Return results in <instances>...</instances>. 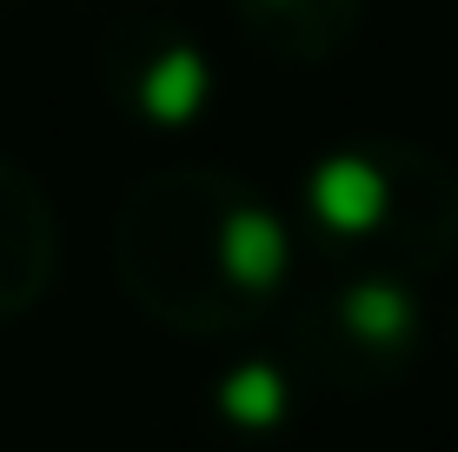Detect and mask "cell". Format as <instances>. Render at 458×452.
I'll return each instance as SVG.
<instances>
[{"label":"cell","mask_w":458,"mask_h":452,"mask_svg":"<svg viewBox=\"0 0 458 452\" xmlns=\"http://www.w3.org/2000/svg\"><path fill=\"white\" fill-rule=\"evenodd\" d=\"M299 233L252 180L226 166H160L120 193L114 273L153 326L240 339L293 293Z\"/></svg>","instance_id":"6da1fadb"},{"label":"cell","mask_w":458,"mask_h":452,"mask_svg":"<svg viewBox=\"0 0 458 452\" xmlns=\"http://www.w3.org/2000/svg\"><path fill=\"white\" fill-rule=\"evenodd\" d=\"M299 253L326 273H438L458 253V174L399 133H359L299 174Z\"/></svg>","instance_id":"7a4b0ae2"},{"label":"cell","mask_w":458,"mask_h":452,"mask_svg":"<svg viewBox=\"0 0 458 452\" xmlns=\"http://www.w3.org/2000/svg\"><path fill=\"white\" fill-rule=\"evenodd\" d=\"M432 306L412 273H326L293 313V372L326 386H392L419 360Z\"/></svg>","instance_id":"3957f363"},{"label":"cell","mask_w":458,"mask_h":452,"mask_svg":"<svg viewBox=\"0 0 458 452\" xmlns=\"http://www.w3.org/2000/svg\"><path fill=\"white\" fill-rule=\"evenodd\" d=\"M100 81L114 93V107H126V120L153 133L199 127L219 100L213 54L166 13H126L100 47Z\"/></svg>","instance_id":"277c9868"},{"label":"cell","mask_w":458,"mask_h":452,"mask_svg":"<svg viewBox=\"0 0 458 452\" xmlns=\"http://www.w3.org/2000/svg\"><path fill=\"white\" fill-rule=\"evenodd\" d=\"M60 273V220L47 186L13 153H0V326L34 313Z\"/></svg>","instance_id":"5b68a950"},{"label":"cell","mask_w":458,"mask_h":452,"mask_svg":"<svg viewBox=\"0 0 458 452\" xmlns=\"http://www.w3.org/2000/svg\"><path fill=\"white\" fill-rule=\"evenodd\" d=\"M366 0H233V27L252 54L286 60V67H319L352 40Z\"/></svg>","instance_id":"8992f818"},{"label":"cell","mask_w":458,"mask_h":452,"mask_svg":"<svg viewBox=\"0 0 458 452\" xmlns=\"http://www.w3.org/2000/svg\"><path fill=\"white\" fill-rule=\"evenodd\" d=\"M293 386H299L293 360H240V366L219 372L213 413L233 439H273L293 419Z\"/></svg>","instance_id":"52a82bcc"}]
</instances>
